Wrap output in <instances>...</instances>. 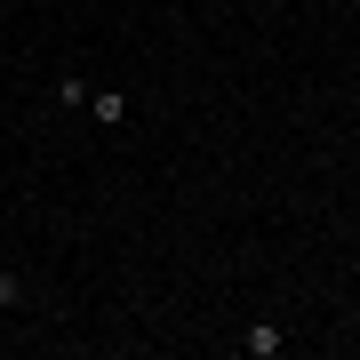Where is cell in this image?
Instances as JSON below:
<instances>
[{
  "label": "cell",
  "instance_id": "cell-1",
  "mask_svg": "<svg viewBox=\"0 0 360 360\" xmlns=\"http://www.w3.org/2000/svg\"><path fill=\"white\" fill-rule=\"evenodd\" d=\"M89 112H96V129H120V120H129V89H96Z\"/></svg>",
  "mask_w": 360,
  "mask_h": 360
},
{
  "label": "cell",
  "instance_id": "cell-2",
  "mask_svg": "<svg viewBox=\"0 0 360 360\" xmlns=\"http://www.w3.org/2000/svg\"><path fill=\"white\" fill-rule=\"evenodd\" d=\"M240 345H248V360H272V352H281V345H288V336H281V328H264V321H257V328H248V336H240Z\"/></svg>",
  "mask_w": 360,
  "mask_h": 360
},
{
  "label": "cell",
  "instance_id": "cell-3",
  "mask_svg": "<svg viewBox=\"0 0 360 360\" xmlns=\"http://www.w3.org/2000/svg\"><path fill=\"white\" fill-rule=\"evenodd\" d=\"M16 296H25V281H16V272H0V304H16Z\"/></svg>",
  "mask_w": 360,
  "mask_h": 360
}]
</instances>
